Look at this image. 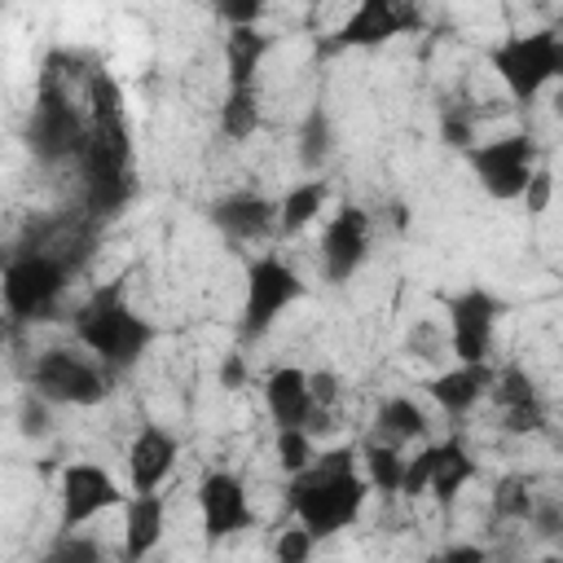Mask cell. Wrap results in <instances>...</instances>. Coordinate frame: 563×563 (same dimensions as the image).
<instances>
[{
	"instance_id": "1",
	"label": "cell",
	"mask_w": 563,
	"mask_h": 563,
	"mask_svg": "<svg viewBox=\"0 0 563 563\" xmlns=\"http://www.w3.org/2000/svg\"><path fill=\"white\" fill-rule=\"evenodd\" d=\"M356 462H361V453H352V449H325L303 471L290 475L286 506L317 541H325L361 519L374 488Z\"/></svg>"
},
{
	"instance_id": "2",
	"label": "cell",
	"mask_w": 563,
	"mask_h": 563,
	"mask_svg": "<svg viewBox=\"0 0 563 563\" xmlns=\"http://www.w3.org/2000/svg\"><path fill=\"white\" fill-rule=\"evenodd\" d=\"M70 330H75L79 347H88V352H92L106 369H114V374H128L132 365H141V356H145V352L154 347V339H158L154 321L141 317V312L128 303V295H123L119 282L106 286V290H97L88 303H79L75 317H70Z\"/></svg>"
},
{
	"instance_id": "3",
	"label": "cell",
	"mask_w": 563,
	"mask_h": 563,
	"mask_svg": "<svg viewBox=\"0 0 563 563\" xmlns=\"http://www.w3.org/2000/svg\"><path fill=\"white\" fill-rule=\"evenodd\" d=\"M488 66L510 92V101L532 106L550 84L563 79V35L550 26L510 31L488 48Z\"/></svg>"
},
{
	"instance_id": "4",
	"label": "cell",
	"mask_w": 563,
	"mask_h": 563,
	"mask_svg": "<svg viewBox=\"0 0 563 563\" xmlns=\"http://www.w3.org/2000/svg\"><path fill=\"white\" fill-rule=\"evenodd\" d=\"M66 282H70L66 255H57L48 246H26V251H18L4 264L0 295H4L9 317H18V321H48L62 308Z\"/></svg>"
},
{
	"instance_id": "5",
	"label": "cell",
	"mask_w": 563,
	"mask_h": 563,
	"mask_svg": "<svg viewBox=\"0 0 563 563\" xmlns=\"http://www.w3.org/2000/svg\"><path fill=\"white\" fill-rule=\"evenodd\" d=\"M110 374L88 347L75 352V347H44L35 361H31V391L44 396L48 405H70V409H92L110 396Z\"/></svg>"
},
{
	"instance_id": "6",
	"label": "cell",
	"mask_w": 563,
	"mask_h": 563,
	"mask_svg": "<svg viewBox=\"0 0 563 563\" xmlns=\"http://www.w3.org/2000/svg\"><path fill=\"white\" fill-rule=\"evenodd\" d=\"M303 299V277L290 260H282L277 251H264L246 264V282H242V339H260L273 330V321L295 308Z\"/></svg>"
},
{
	"instance_id": "7",
	"label": "cell",
	"mask_w": 563,
	"mask_h": 563,
	"mask_svg": "<svg viewBox=\"0 0 563 563\" xmlns=\"http://www.w3.org/2000/svg\"><path fill=\"white\" fill-rule=\"evenodd\" d=\"M466 154V167L475 176V185L493 198V202H519L528 176L537 172V141L528 132H506L493 141H475Z\"/></svg>"
},
{
	"instance_id": "8",
	"label": "cell",
	"mask_w": 563,
	"mask_h": 563,
	"mask_svg": "<svg viewBox=\"0 0 563 563\" xmlns=\"http://www.w3.org/2000/svg\"><path fill=\"white\" fill-rule=\"evenodd\" d=\"M444 339L457 352V361H493V339L497 325L506 317V299L484 290V286H466L457 295L444 299Z\"/></svg>"
},
{
	"instance_id": "9",
	"label": "cell",
	"mask_w": 563,
	"mask_h": 563,
	"mask_svg": "<svg viewBox=\"0 0 563 563\" xmlns=\"http://www.w3.org/2000/svg\"><path fill=\"white\" fill-rule=\"evenodd\" d=\"M427 26L422 0H356L334 31V48H383Z\"/></svg>"
},
{
	"instance_id": "10",
	"label": "cell",
	"mask_w": 563,
	"mask_h": 563,
	"mask_svg": "<svg viewBox=\"0 0 563 563\" xmlns=\"http://www.w3.org/2000/svg\"><path fill=\"white\" fill-rule=\"evenodd\" d=\"M123 488L119 479L97 466V462H66L57 475V528L62 532H79L84 523H92L97 515L123 506Z\"/></svg>"
},
{
	"instance_id": "11",
	"label": "cell",
	"mask_w": 563,
	"mask_h": 563,
	"mask_svg": "<svg viewBox=\"0 0 563 563\" xmlns=\"http://www.w3.org/2000/svg\"><path fill=\"white\" fill-rule=\"evenodd\" d=\"M88 136V119L75 110L70 92L53 84V75H44L40 97H35V114H31V150L44 163H62V158H79Z\"/></svg>"
},
{
	"instance_id": "12",
	"label": "cell",
	"mask_w": 563,
	"mask_h": 563,
	"mask_svg": "<svg viewBox=\"0 0 563 563\" xmlns=\"http://www.w3.org/2000/svg\"><path fill=\"white\" fill-rule=\"evenodd\" d=\"M369 242H374V220L365 207L356 202H343L325 229H321V242H317V268L325 282L343 286L361 273V264L369 260Z\"/></svg>"
},
{
	"instance_id": "13",
	"label": "cell",
	"mask_w": 563,
	"mask_h": 563,
	"mask_svg": "<svg viewBox=\"0 0 563 563\" xmlns=\"http://www.w3.org/2000/svg\"><path fill=\"white\" fill-rule=\"evenodd\" d=\"M194 501H198V515H202V537L211 545L229 541V537H238L242 528L255 523V510H251V497H246V484H242L238 471H224V466L202 471V479L194 488Z\"/></svg>"
},
{
	"instance_id": "14",
	"label": "cell",
	"mask_w": 563,
	"mask_h": 563,
	"mask_svg": "<svg viewBox=\"0 0 563 563\" xmlns=\"http://www.w3.org/2000/svg\"><path fill=\"white\" fill-rule=\"evenodd\" d=\"M180 457V435L163 422H141L136 435L128 440V484L132 493H154L163 479L176 471Z\"/></svg>"
},
{
	"instance_id": "15",
	"label": "cell",
	"mask_w": 563,
	"mask_h": 563,
	"mask_svg": "<svg viewBox=\"0 0 563 563\" xmlns=\"http://www.w3.org/2000/svg\"><path fill=\"white\" fill-rule=\"evenodd\" d=\"M207 220L220 229L224 242L242 246V242H260V238L277 233V202L255 189H233L207 207Z\"/></svg>"
},
{
	"instance_id": "16",
	"label": "cell",
	"mask_w": 563,
	"mask_h": 563,
	"mask_svg": "<svg viewBox=\"0 0 563 563\" xmlns=\"http://www.w3.org/2000/svg\"><path fill=\"white\" fill-rule=\"evenodd\" d=\"M488 400L501 418V427L510 435H532L545 427V405L537 396V383L523 365H501L493 374V387H488Z\"/></svg>"
},
{
	"instance_id": "17",
	"label": "cell",
	"mask_w": 563,
	"mask_h": 563,
	"mask_svg": "<svg viewBox=\"0 0 563 563\" xmlns=\"http://www.w3.org/2000/svg\"><path fill=\"white\" fill-rule=\"evenodd\" d=\"M493 361H457L440 374H431L422 383V391L431 396L435 409H444L449 418H462L471 413L479 400H488V387H493Z\"/></svg>"
},
{
	"instance_id": "18",
	"label": "cell",
	"mask_w": 563,
	"mask_h": 563,
	"mask_svg": "<svg viewBox=\"0 0 563 563\" xmlns=\"http://www.w3.org/2000/svg\"><path fill=\"white\" fill-rule=\"evenodd\" d=\"M264 413L273 418V427H312L317 400H312V383L308 369L299 365H273L264 374Z\"/></svg>"
},
{
	"instance_id": "19",
	"label": "cell",
	"mask_w": 563,
	"mask_h": 563,
	"mask_svg": "<svg viewBox=\"0 0 563 563\" xmlns=\"http://www.w3.org/2000/svg\"><path fill=\"white\" fill-rule=\"evenodd\" d=\"M163 528H167V501L154 493H132L123 501V559H145L158 550L163 541Z\"/></svg>"
},
{
	"instance_id": "20",
	"label": "cell",
	"mask_w": 563,
	"mask_h": 563,
	"mask_svg": "<svg viewBox=\"0 0 563 563\" xmlns=\"http://www.w3.org/2000/svg\"><path fill=\"white\" fill-rule=\"evenodd\" d=\"M325 202H330V180H325L321 172L295 180V185L277 198V233H282V238L303 233V229L325 211Z\"/></svg>"
},
{
	"instance_id": "21",
	"label": "cell",
	"mask_w": 563,
	"mask_h": 563,
	"mask_svg": "<svg viewBox=\"0 0 563 563\" xmlns=\"http://www.w3.org/2000/svg\"><path fill=\"white\" fill-rule=\"evenodd\" d=\"M475 457H471V449L457 440V435H449V440H435V453H431V497L440 501V506H453L457 501V493L475 479Z\"/></svg>"
},
{
	"instance_id": "22",
	"label": "cell",
	"mask_w": 563,
	"mask_h": 563,
	"mask_svg": "<svg viewBox=\"0 0 563 563\" xmlns=\"http://www.w3.org/2000/svg\"><path fill=\"white\" fill-rule=\"evenodd\" d=\"M268 48H273V35H264L260 26H229V35H224V75H229V88L255 84V70L264 66Z\"/></svg>"
},
{
	"instance_id": "23",
	"label": "cell",
	"mask_w": 563,
	"mask_h": 563,
	"mask_svg": "<svg viewBox=\"0 0 563 563\" xmlns=\"http://www.w3.org/2000/svg\"><path fill=\"white\" fill-rule=\"evenodd\" d=\"M334 141H339V132H334L330 110L325 106H308V114L299 119V132H295V158H299V167L308 176L321 172L330 163V154H334Z\"/></svg>"
},
{
	"instance_id": "24",
	"label": "cell",
	"mask_w": 563,
	"mask_h": 563,
	"mask_svg": "<svg viewBox=\"0 0 563 563\" xmlns=\"http://www.w3.org/2000/svg\"><path fill=\"white\" fill-rule=\"evenodd\" d=\"M374 435L391 440V444H413V440H427V413L418 400L409 396H387L378 400L374 409Z\"/></svg>"
},
{
	"instance_id": "25",
	"label": "cell",
	"mask_w": 563,
	"mask_h": 563,
	"mask_svg": "<svg viewBox=\"0 0 563 563\" xmlns=\"http://www.w3.org/2000/svg\"><path fill=\"white\" fill-rule=\"evenodd\" d=\"M405 453H400V444H391V440H383V435H369L365 444H361V471H365V479H369V488L374 493H383V497H396L400 493V484H405Z\"/></svg>"
},
{
	"instance_id": "26",
	"label": "cell",
	"mask_w": 563,
	"mask_h": 563,
	"mask_svg": "<svg viewBox=\"0 0 563 563\" xmlns=\"http://www.w3.org/2000/svg\"><path fill=\"white\" fill-rule=\"evenodd\" d=\"M264 123V110H260V92L255 84L246 88H229L224 101H220V136L224 141H251Z\"/></svg>"
},
{
	"instance_id": "27",
	"label": "cell",
	"mask_w": 563,
	"mask_h": 563,
	"mask_svg": "<svg viewBox=\"0 0 563 563\" xmlns=\"http://www.w3.org/2000/svg\"><path fill=\"white\" fill-rule=\"evenodd\" d=\"M537 506V493H532V479L528 475H501L497 488H493V519H506V523H528Z\"/></svg>"
},
{
	"instance_id": "28",
	"label": "cell",
	"mask_w": 563,
	"mask_h": 563,
	"mask_svg": "<svg viewBox=\"0 0 563 563\" xmlns=\"http://www.w3.org/2000/svg\"><path fill=\"white\" fill-rule=\"evenodd\" d=\"M312 457H317L312 427H277V462H282V471H286V475L303 471Z\"/></svg>"
},
{
	"instance_id": "29",
	"label": "cell",
	"mask_w": 563,
	"mask_h": 563,
	"mask_svg": "<svg viewBox=\"0 0 563 563\" xmlns=\"http://www.w3.org/2000/svg\"><path fill=\"white\" fill-rule=\"evenodd\" d=\"M308 383H312V400H317V413H312V427H330V409L339 400V374L334 369H308Z\"/></svg>"
},
{
	"instance_id": "30",
	"label": "cell",
	"mask_w": 563,
	"mask_h": 563,
	"mask_svg": "<svg viewBox=\"0 0 563 563\" xmlns=\"http://www.w3.org/2000/svg\"><path fill=\"white\" fill-rule=\"evenodd\" d=\"M431 453H435V440H427L409 462H405V484H400V497H422L431 488Z\"/></svg>"
},
{
	"instance_id": "31",
	"label": "cell",
	"mask_w": 563,
	"mask_h": 563,
	"mask_svg": "<svg viewBox=\"0 0 563 563\" xmlns=\"http://www.w3.org/2000/svg\"><path fill=\"white\" fill-rule=\"evenodd\" d=\"M440 141L449 145V150H471L475 145V123H471V114L457 106H449L444 114H440Z\"/></svg>"
},
{
	"instance_id": "32",
	"label": "cell",
	"mask_w": 563,
	"mask_h": 563,
	"mask_svg": "<svg viewBox=\"0 0 563 563\" xmlns=\"http://www.w3.org/2000/svg\"><path fill=\"white\" fill-rule=\"evenodd\" d=\"M519 202H523L528 216H545V211H550V202H554V176H550V167H537V172L528 176Z\"/></svg>"
},
{
	"instance_id": "33",
	"label": "cell",
	"mask_w": 563,
	"mask_h": 563,
	"mask_svg": "<svg viewBox=\"0 0 563 563\" xmlns=\"http://www.w3.org/2000/svg\"><path fill=\"white\" fill-rule=\"evenodd\" d=\"M317 550V537L299 523V528H282V537L273 541V554L282 559V563H303L308 554Z\"/></svg>"
},
{
	"instance_id": "34",
	"label": "cell",
	"mask_w": 563,
	"mask_h": 563,
	"mask_svg": "<svg viewBox=\"0 0 563 563\" xmlns=\"http://www.w3.org/2000/svg\"><path fill=\"white\" fill-rule=\"evenodd\" d=\"M44 559H48V563H97L101 550H97V541H84V537H75V532H62V541H57Z\"/></svg>"
},
{
	"instance_id": "35",
	"label": "cell",
	"mask_w": 563,
	"mask_h": 563,
	"mask_svg": "<svg viewBox=\"0 0 563 563\" xmlns=\"http://www.w3.org/2000/svg\"><path fill=\"white\" fill-rule=\"evenodd\" d=\"M268 0H216V18L224 26H260Z\"/></svg>"
},
{
	"instance_id": "36",
	"label": "cell",
	"mask_w": 563,
	"mask_h": 563,
	"mask_svg": "<svg viewBox=\"0 0 563 563\" xmlns=\"http://www.w3.org/2000/svg\"><path fill=\"white\" fill-rule=\"evenodd\" d=\"M528 523H532L537 537H563V501L559 497H537Z\"/></svg>"
},
{
	"instance_id": "37",
	"label": "cell",
	"mask_w": 563,
	"mask_h": 563,
	"mask_svg": "<svg viewBox=\"0 0 563 563\" xmlns=\"http://www.w3.org/2000/svg\"><path fill=\"white\" fill-rule=\"evenodd\" d=\"M246 374H251V365H246V352H229V356L220 361V387H224V391H238V387H246Z\"/></svg>"
},
{
	"instance_id": "38",
	"label": "cell",
	"mask_w": 563,
	"mask_h": 563,
	"mask_svg": "<svg viewBox=\"0 0 563 563\" xmlns=\"http://www.w3.org/2000/svg\"><path fill=\"white\" fill-rule=\"evenodd\" d=\"M22 431L26 435H44L48 431V400L44 396H26V405H22Z\"/></svg>"
},
{
	"instance_id": "39",
	"label": "cell",
	"mask_w": 563,
	"mask_h": 563,
	"mask_svg": "<svg viewBox=\"0 0 563 563\" xmlns=\"http://www.w3.org/2000/svg\"><path fill=\"white\" fill-rule=\"evenodd\" d=\"M444 559H453V563H457V559H484V545H449Z\"/></svg>"
},
{
	"instance_id": "40",
	"label": "cell",
	"mask_w": 563,
	"mask_h": 563,
	"mask_svg": "<svg viewBox=\"0 0 563 563\" xmlns=\"http://www.w3.org/2000/svg\"><path fill=\"white\" fill-rule=\"evenodd\" d=\"M550 110H554V119H563V79H559V88H554V97H550Z\"/></svg>"
},
{
	"instance_id": "41",
	"label": "cell",
	"mask_w": 563,
	"mask_h": 563,
	"mask_svg": "<svg viewBox=\"0 0 563 563\" xmlns=\"http://www.w3.org/2000/svg\"><path fill=\"white\" fill-rule=\"evenodd\" d=\"M303 4H317V0H303Z\"/></svg>"
}]
</instances>
